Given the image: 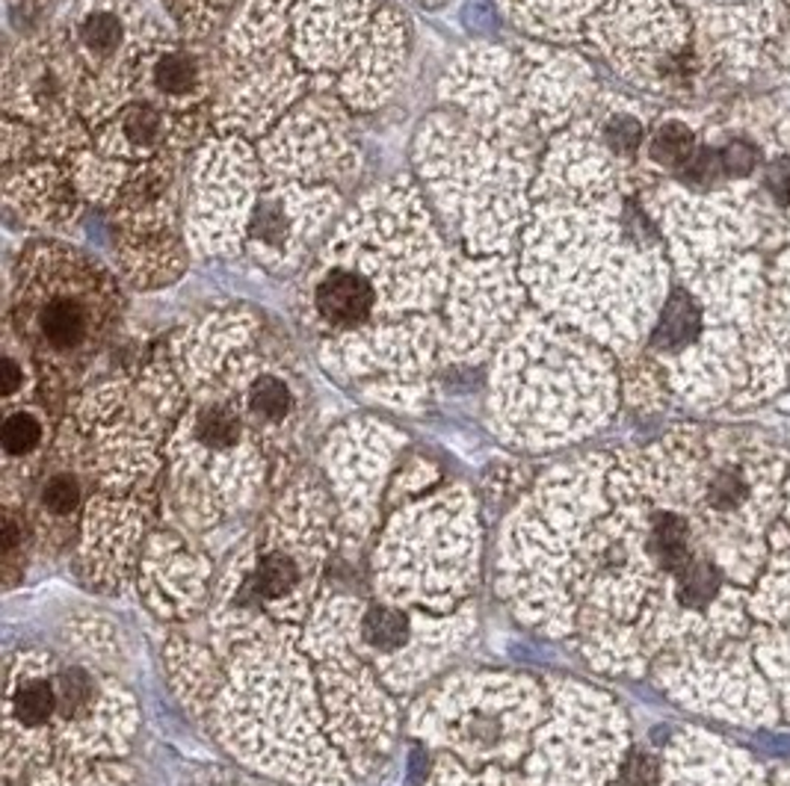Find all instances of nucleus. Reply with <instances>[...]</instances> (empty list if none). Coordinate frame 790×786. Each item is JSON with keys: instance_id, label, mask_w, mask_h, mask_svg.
<instances>
[{"instance_id": "nucleus-1", "label": "nucleus", "mask_w": 790, "mask_h": 786, "mask_svg": "<svg viewBox=\"0 0 790 786\" xmlns=\"http://www.w3.org/2000/svg\"><path fill=\"white\" fill-rule=\"evenodd\" d=\"M453 261L418 186L370 190L340 216L299 285V319L328 364L356 378L411 385L430 370L444 328Z\"/></svg>"}, {"instance_id": "nucleus-2", "label": "nucleus", "mask_w": 790, "mask_h": 786, "mask_svg": "<svg viewBox=\"0 0 790 786\" xmlns=\"http://www.w3.org/2000/svg\"><path fill=\"white\" fill-rule=\"evenodd\" d=\"M527 297L556 323L613 347L643 337L667 293V261L619 202H536L518 257Z\"/></svg>"}, {"instance_id": "nucleus-3", "label": "nucleus", "mask_w": 790, "mask_h": 786, "mask_svg": "<svg viewBox=\"0 0 790 786\" xmlns=\"http://www.w3.org/2000/svg\"><path fill=\"white\" fill-rule=\"evenodd\" d=\"M421 184L447 234L468 255H510L522 237L536 181V152L465 112H435L415 136Z\"/></svg>"}, {"instance_id": "nucleus-4", "label": "nucleus", "mask_w": 790, "mask_h": 786, "mask_svg": "<svg viewBox=\"0 0 790 786\" xmlns=\"http://www.w3.org/2000/svg\"><path fill=\"white\" fill-rule=\"evenodd\" d=\"M119 278L60 240H36L21 252L10 281V323L39 370L65 385L86 370L122 323Z\"/></svg>"}, {"instance_id": "nucleus-5", "label": "nucleus", "mask_w": 790, "mask_h": 786, "mask_svg": "<svg viewBox=\"0 0 790 786\" xmlns=\"http://www.w3.org/2000/svg\"><path fill=\"white\" fill-rule=\"evenodd\" d=\"M409 33L391 0H288L282 53L311 93L380 107L400 81Z\"/></svg>"}, {"instance_id": "nucleus-6", "label": "nucleus", "mask_w": 790, "mask_h": 786, "mask_svg": "<svg viewBox=\"0 0 790 786\" xmlns=\"http://www.w3.org/2000/svg\"><path fill=\"white\" fill-rule=\"evenodd\" d=\"M51 33L72 65L81 119L93 131L134 101L140 62L166 31L136 0H72Z\"/></svg>"}, {"instance_id": "nucleus-7", "label": "nucleus", "mask_w": 790, "mask_h": 786, "mask_svg": "<svg viewBox=\"0 0 790 786\" xmlns=\"http://www.w3.org/2000/svg\"><path fill=\"white\" fill-rule=\"evenodd\" d=\"M648 128L627 98H598L548 143L534 181V198L596 202L613 198L643 166Z\"/></svg>"}, {"instance_id": "nucleus-8", "label": "nucleus", "mask_w": 790, "mask_h": 786, "mask_svg": "<svg viewBox=\"0 0 790 786\" xmlns=\"http://www.w3.org/2000/svg\"><path fill=\"white\" fill-rule=\"evenodd\" d=\"M267 181L249 140L216 133L187 166L184 237L195 255L231 257L243 252L258 193Z\"/></svg>"}, {"instance_id": "nucleus-9", "label": "nucleus", "mask_w": 790, "mask_h": 786, "mask_svg": "<svg viewBox=\"0 0 790 786\" xmlns=\"http://www.w3.org/2000/svg\"><path fill=\"white\" fill-rule=\"evenodd\" d=\"M258 160L270 181L338 186L359 169V145L349 131V107L335 95L314 93L261 136Z\"/></svg>"}, {"instance_id": "nucleus-10", "label": "nucleus", "mask_w": 790, "mask_h": 786, "mask_svg": "<svg viewBox=\"0 0 790 786\" xmlns=\"http://www.w3.org/2000/svg\"><path fill=\"white\" fill-rule=\"evenodd\" d=\"M524 287L518 261L510 255H468L453 266L444 297V343L456 358L489 355L524 314Z\"/></svg>"}, {"instance_id": "nucleus-11", "label": "nucleus", "mask_w": 790, "mask_h": 786, "mask_svg": "<svg viewBox=\"0 0 790 786\" xmlns=\"http://www.w3.org/2000/svg\"><path fill=\"white\" fill-rule=\"evenodd\" d=\"M586 36L596 39L631 81L646 83L675 69L687 31L669 0H607L605 10L589 21Z\"/></svg>"}, {"instance_id": "nucleus-12", "label": "nucleus", "mask_w": 790, "mask_h": 786, "mask_svg": "<svg viewBox=\"0 0 790 786\" xmlns=\"http://www.w3.org/2000/svg\"><path fill=\"white\" fill-rule=\"evenodd\" d=\"M219 60L193 39L166 31L140 62L134 98L175 116L214 110Z\"/></svg>"}, {"instance_id": "nucleus-13", "label": "nucleus", "mask_w": 790, "mask_h": 786, "mask_svg": "<svg viewBox=\"0 0 790 786\" xmlns=\"http://www.w3.org/2000/svg\"><path fill=\"white\" fill-rule=\"evenodd\" d=\"M83 198L69 164L39 157L7 166V207L39 231H62L81 219Z\"/></svg>"}, {"instance_id": "nucleus-14", "label": "nucleus", "mask_w": 790, "mask_h": 786, "mask_svg": "<svg viewBox=\"0 0 790 786\" xmlns=\"http://www.w3.org/2000/svg\"><path fill=\"white\" fill-rule=\"evenodd\" d=\"M318 565V553H297V547H285L270 539L252 559V568L243 577V585L237 589V601L252 606H282L302 594L309 571Z\"/></svg>"}, {"instance_id": "nucleus-15", "label": "nucleus", "mask_w": 790, "mask_h": 786, "mask_svg": "<svg viewBox=\"0 0 790 786\" xmlns=\"http://www.w3.org/2000/svg\"><path fill=\"white\" fill-rule=\"evenodd\" d=\"M518 27L548 41L586 36L601 0H506Z\"/></svg>"}, {"instance_id": "nucleus-16", "label": "nucleus", "mask_w": 790, "mask_h": 786, "mask_svg": "<svg viewBox=\"0 0 790 786\" xmlns=\"http://www.w3.org/2000/svg\"><path fill=\"white\" fill-rule=\"evenodd\" d=\"M356 642L376 660L400 656L415 644V618L397 603H373L361 613Z\"/></svg>"}, {"instance_id": "nucleus-17", "label": "nucleus", "mask_w": 790, "mask_h": 786, "mask_svg": "<svg viewBox=\"0 0 790 786\" xmlns=\"http://www.w3.org/2000/svg\"><path fill=\"white\" fill-rule=\"evenodd\" d=\"M646 553L660 571L672 573V580H675L678 573L696 559L687 518H681L672 509L651 511L646 530Z\"/></svg>"}, {"instance_id": "nucleus-18", "label": "nucleus", "mask_w": 790, "mask_h": 786, "mask_svg": "<svg viewBox=\"0 0 790 786\" xmlns=\"http://www.w3.org/2000/svg\"><path fill=\"white\" fill-rule=\"evenodd\" d=\"M696 152L698 140L693 124H687L684 119H663L655 131H648L639 172H646L648 166L651 172L678 174L696 157Z\"/></svg>"}, {"instance_id": "nucleus-19", "label": "nucleus", "mask_w": 790, "mask_h": 786, "mask_svg": "<svg viewBox=\"0 0 790 786\" xmlns=\"http://www.w3.org/2000/svg\"><path fill=\"white\" fill-rule=\"evenodd\" d=\"M0 447H3V459L7 468L15 461L39 459L45 447H48V418L39 406L33 402H21L10 406L3 426H0Z\"/></svg>"}, {"instance_id": "nucleus-20", "label": "nucleus", "mask_w": 790, "mask_h": 786, "mask_svg": "<svg viewBox=\"0 0 790 786\" xmlns=\"http://www.w3.org/2000/svg\"><path fill=\"white\" fill-rule=\"evenodd\" d=\"M83 503V473L72 461H62L53 468L45 470L36 488V506H39L41 518L51 521H65L74 511L81 509Z\"/></svg>"}, {"instance_id": "nucleus-21", "label": "nucleus", "mask_w": 790, "mask_h": 786, "mask_svg": "<svg viewBox=\"0 0 790 786\" xmlns=\"http://www.w3.org/2000/svg\"><path fill=\"white\" fill-rule=\"evenodd\" d=\"M240 0H166L172 19L181 27L184 39L202 41L226 21L231 10H237Z\"/></svg>"}, {"instance_id": "nucleus-22", "label": "nucleus", "mask_w": 790, "mask_h": 786, "mask_svg": "<svg viewBox=\"0 0 790 786\" xmlns=\"http://www.w3.org/2000/svg\"><path fill=\"white\" fill-rule=\"evenodd\" d=\"M693 15L698 19V24L705 27V31L717 39L719 36H726L729 33V21H746V27L750 33L755 31V24L752 21L764 19V3L761 0H684Z\"/></svg>"}, {"instance_id": "nucleus-23", "label": "nucleus", "mask_w": 790, "mask_h": 786, "mask_svg": "<svg viewBox=\"0 0 790 786\" xmlns=\"http://www.w3.org/2000/svg\"><path fill=\"white\" fill-rule=\"evenodd\" d=\"M719 592V571L708 559H693L684 571L675 577V597L687 609L708 606Z\"/></svg>"}, {"instance_id": "nucleus-24", "label": "nucleus", "mask_w": 790, "mask_h": 786, "mask_svg": "<svg viewBox=\"0 0 790 786\" xmlns=\"http://www.w3.org/2000/svg\"><path fill=\"white\" fill-rule=\"evenodd\" d=\"M746 491L750 488H746V480L740 476V470L726 464V468H719L708 480V503L717 511H729L743 503Z\"/></svg>"}, {"instance_id": "nucleus-25", "label": "nucleus", "mask_w": 790, "mask_h": 786, "mask_svg": "<svg viewBox=\"0 0 790 786\" xmlns=\"http://www.w3.org/2000/svg\"><path fill=\"white\" fill-rule=\"evenodd\" d=\"M474 786H515V784L503 781L501 775H482V777H474Z\"/></svg>"}]
</instances>
